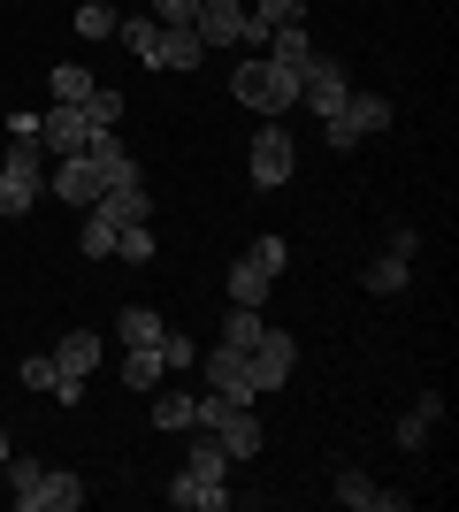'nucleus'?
Wrapping results in <instances>:
<instances>
[{"label":"nucleus","instance_id":"obj_17","mask_svg":"<svg viewBox=\"0 0 459 512\" xmlns=\"http://www.w3.org/2000/svg\"><path fill=\"white\" fill-rule=\"evenodd\" d=\"M199 31L192 23H161V46H153V69H199Z\"/></svg>","mask_w":459,"mask_h":512},{"label":"nucleus","instance_id":"obj_20","mask_svg":"<svg viewBox=\"0 0 459 512\" xmlns=\"http://www.w3.org/2000/svg\"><path fill=\"white\" fill-rule=\"evenodd\" d=\"M261 54L306 77V62H314V46H306V23H291V31H268V46H261Z\"/></svg>","mask_w":459,"mask_h":512},{"label":"nucleus","instance_id":"obj_8","mask_svg":"<svg viewBox=\"0 0 459 512\" xmlns=\"http://www.w3.org/2000/svg\"><path fill=\"white\" fill-rule=\"evenodd\" d=\"M46 192L69 199V207H100L108 176H100V161H92V153H69V161H54V184H46Z\"/></svg>","mask_w":459,"mask_h":512},{"label":"nucleus","instance_id":"obj_38","mask_svg":"<svg viewBox=\"0 0 459 512\" xmlns=\"http://www.w3.org/2000/svg\"><path fill=\"white\" fill-rule=\"evenodd\" d=\"M8 467H16V497H23V490H31V482H39V474H46L39 459H16V451H8Z\"/></svg>","mask_w":459,"mask_h":512},{"label":"nucleus","instance_id":"obj_2","mask_svg":"<svg viewBox=\"0 0 459 512\" xmlns=\"http://www.w3.org/2000/svg\"><path fill=\"white\" fill-rule=\"evenodd\" d=\"M230 92H238L253 115H291L299 107V69H284V62H238V77H230Z\"/></svg>","mask_w":459,"mask_h":512},{"label":"nucleus","instance_id":"obj_13","mask_svg":"<svg viewBox=\"0 0 459 512\" xmlns=\"http://www.w3.org/2000/svg\"><path fill=\"white\" fill-rule=\"evenodd\" d=\"M100 214H108L115 230H123V222H153V192L138 184V176H123V184H108V192H100Z\"/></svg>","mask_w":459,"mask_h":512},{"label":"nucleus","instance_id":"obj_36","mask_svg":"<svg viewBox=\"0 0 459 512\" xmlns=\"http://www.w3.org/2000/svg\"><path fill=\"white\" fill-rule=\"evenodd\" d=\"M161 367H199V344L169 329V337H161Z\"/></svg>","mask_w":459,"mask_h":512},{"label":"nucleus","instance_id":"obj_29","mask_svg":"<svg viewBox=\"0 0 459 512\" xmlns=\"http://www.w3.org/2000/svg\"><path fill=\"white\" fill-rule=\"evenodd\" d=\"M115 253H123V260H138V268H146V260L161 253V245H153V222H123V230H115Z\"/></svg>","mask_w":459,"mask_h":512},{"label":"nucleus","instance_id":"obj_3","mask_svg":"<svg viewBox=\"0 0 459 512\" xmlns=\"http://www.w3.org/2000/svg\"><path fill=\"white\" fill-rule=\"evenodd\" d=\"M383 123H391V100H383V92H345V107L322 123V138H329V153H352L368 130H383Z\"/></svg>","mask_w":459,"mask_h":512},{"label":"nucleus","instance_id":"obj_35","mask_svg":"<svg viewBox=\"0 0 459 512\" xmlns=\"http://www.w3.org/2000/svg\"><path fill=\"white\" fill-rule=\"evenodd\" d=\"M16 375H23V390H54V375H62V367H54V352H39V360H23Z\"/></svg>","mask_w":459,"mask_h":512},{"label":"nucleus","instance_id":"obj_25","mask_svg":"<svg viewBox=\"0 0 459 512\" xmlns=\"http://www.w3.org/2000/svg\"><path fill=\"white\" fill-rule=\"evenodd\" d=\"M238 467V459H230V451H222V436H207V428H199V444H192V474H207V482H222V474Z\"/></svg>","mask_w":459,"mask_h":512},{"label":"nucleus","instance_id":"obj_28","mask_svg":"<svg viewBox=\"0 0 459 512\" xmlns=\"http://www.w3.org/2000/svg\"><path fill=\"white\" fill-rule=\"evenodd\" d=\"M261 299H268V276L253 260H238V268H230V306H261Z\"/></svg>","mask_w":459,"mask_h":512},{"label":"nucleus","instance_id":"obj_16","mask_svg":"<svg viewBox=\"0 0 459 512\" xmlns=\"http://www.w3.org/2000/svg\"><path fill=\"white\" fill-rule=\"evenodd\" d=\"M207 436H222L230 459H261V421H253V406H230V413H222V428H207Z\"/></svg>","mask_w":459,"mask_h":512},{"label":"nucleus","instance_id":"obj_18","mask_svg":"<svg viewBox=\"0 0 459 512\" xmlns=\"http://www.w3.org/2000/svg\"><path fill=\"white\" fill-rule=\"evenodd\" d=\"M437 421H444V390H421V398H414V413L398 421V444H406V451H421Z\"/></svg>","mask_w":459,"mask_h":512},{"label":"nucleus","instance_id":"obj_31","mask_svg":"<svg viewBox=\"0 0 459 512\" xmlns=\"http://www.w3.org/2000/svg\"><path fill=\"white\" fill-rule=\"evenodd\" d=\"M85 115H92V130H115V123H123V92L92 85V92H85Z\"/></svg>","mask_w":459,"mask_h":512},{"label":"nucleus","instance_id":"obj_10","mask_svg":"<svg viewBox=\"0 0 459 512\" xmlns=\"http://www.w3.org/2000/svg\"><path fill=\"white\" fill-rule=\"evenodd\" d=\"M192 31H199V46H238L245 39V0H199Z\"/></svg>","mask_w":459,"mask_h":512},{"label":"nucleus","instance_id":"obj_4","mask_svg":"<svg viewBox=\"0 0 459 512\" xmlns=\"http://www.w3.org/2000/svg\"><path fill=\"white\" fill-rule=\"evenodd\" d=\"M39 146H46V161H69V153H85L92 146V115H85V100H54L39 115Z\"/></svg>","mask_w":459,"mask_h":512},{"label":"nucleus","instance_id":"obj_1","mask_svg":"<svg viewBox=\"0 0 459 512\" xmlns=\"http://www.w3.org/2000/svg\"><path fill=\"white\" fill-rule=\"evenodd\" d=\"M46 146L39 138H8V161H0V214L8 222H23V214L39 207V192H46Z\"/></svg>","mask_w":459,"mask_h":512},{"label":"nucleus","instance_id":"obj_24","mask_svg":"<svg viewBox=\"0 0 459 512\" xmlns=\"http://www.w3.org/2000/svg\"><path fill=\"white\" fill-rule=\"evenodd\" d=\"M115 39H123V46L138 54V62L153 69V46H161V23H153V16H123V23H115Z\"/></svg>","mask_w":459,"mask_h":512},{"label":"nucleus","instance_id":"obj_5","mask_svg":"<svg viewBox=\"0 0 459 512\" xmlns=\"http://www.w3.org/2000/svg\"><path fill=\"white\" fill-rule=\"evenodd\" d=\"M199 375H207V390H215V398H238V406H253V398H261V383H253V360H245L238 344H215V352L199 360Z\"/></svg>","mask_w":459,"mask_h":512},{"label":"nucleus","instance_id":"obj_11","mask_svg":"<svg viewBox=\"0 0 459 512\" xmlns=\"http://www.w3.org/2000/svg\"><path fill=\"white\" fill-rule=\"evenodd\" d=\"M77 505H85V482H77V474H39V482L16 497V512H77Z\"/></svg>","mask_w":459,"mask_h":512},{"label":"nucleus","instance_id":"obj_34","mask_svg":"<svg viewBox=\"0 0 459 512\" xmlns=\"http://www.w3.org/2000/svg\"><path fill=\"white\" fill-rule=\"evenodd\" d=\"M85 92H92V69L85 62H62V69H54V100H85Z\"/></svg>","mask_w":459,"mask_h":512},{"label":"nucleus","instance_id":"obj_9","mask_svg":"<svg viewBox=\"0 0 459 512\" xmlns=\"http://www.w3.org/2000/svg\"><path fill=\"white\" fill-rule=\"evenodd\" d=\"M345 62H329V54H314V62H306V77H299V100L306 107H314V115H322V123H329V115H337V107H345Z\"/></svg>","mask_w":459,"mask_h":512},{"label":"nucleus","instance_id":"obj_19","mask_svg":"<svg viewBox=\"0 0 459 512\" xmlns=\"http://www.w3.org/2000/svg\"><path fill=\"white\" fill-rule=\"evenodd\" d=\"M54 367H62V375H92V367H100V337H92V329H69V337L54 344Z\"/></svg>","mask_w":459,"mask_h":512},{"label":"nucleus","instance_id":"obj_22","mask_svg":"<svg viewBox=\"0 0 459 512\" xmlns=\"http://www.w3.org/2000/svg\"><path fill=\"white\" fill-rule=\"evenodd\" d=\"M161 375H169V367H161V344H131L123 383H131V390H161Z\"/></svg>","mask_w":459,"mask_h":512},{"label":"nucleus","instance_id":"obj_39","mask_svg":"<svg viewBox=\"0 0 459 512\" xmlns=\"http://www.w3.org/2000/svg\"><path fill=\"white\" fill-rule=\"evenodd\" d=\"M8 451H16V444H8V436H0V467H8Z\"/></svg>","mask_w":459,"mask_h":512},{"label":"nucleus","instance_id":"obj_7","mask_svg":"<svg viewBox=\"0 0 459 512\" xmlns=\"http://www.w3.org/2000/svg\"><path fill=\"white\" fill-rule=\"evenodd\" d=\"M245 360H253V383H261V390H284L291 367H299V344H291V329H261Z\"/></svg>","mask_w":459,"mask_h":512},{"label":"nucleus","instance_id":"obj_6","mask_svg":"<svg viewBox=\"0 0 459 512\" xmlns=\"http://www.w3.org/2000/svg\"><path fill=\"white\" fill-rule=\"evenodd\" d=\"M291 161H299V153H291V130L276 123V115H268V123H261V138H253V184H261V192L291 184Z\"/></svg>","mask_w":459,"mask_h":512},{"label":"nucleus","instance_id":"obj_37","mask_svg":"<svg viewBox=\"0 0 459 512\" xmlns=\"http://www.w3.org/2000/svg\"><path fill=\"white\" fill-rule=\"evenodd\" d=\"M199 0H153V23H192Z\"/></svg>","mask_w":459,"mask_h":512},{"label":"nucleus","instance_id":"obj_23","mask_svg":"<svg viewBox=\"0 0 459 512\" xmlns=\"http://www.w3.org/2000/svg\"><path fill=\"white\" fill-rule=\"evenodd\" d=\"M406 276H414V260H398V253L368 260V291H375V299H398V291H406Z\"/></svg>","mask_w":459,"mask_h":512},{"label":"nucleus","instance_id":"obj_32","mask_svg":"<svg viewBox=\"0 0 459 512\" xmlns=\"http://www.w3.org/2000/svg\"><path fill=\"white\" fill-rule=\"evenodd\" d=\"M85 253H92V260H108V253H115V222H108L100 207H85Z\"/></svg>","mask_w":459,"mask_h":512},{"label":"nucleus","instance_id":"obj_14","mask_svg":"<svg viewBox=\"0 0 459 512\" xmlns=\"http://www.w3.org/2000/svg\"><path fill=\"white\" fill-rule=\"evenodd\" d=\"M306 23V0H261V8H245V46H268V31H291Z\"/></svg>","mask_w":459,"mask_h":512},{"label":"nucleus","instance_id":"obj_21","mask_svg":"<svg viewBox=\"0 0 459 512\" xmlns=\"http://www.w3.org/2000/svg\"><path fill=\"white\" fill-rule=\"evenodd\" d=\"M115 329H123V344H161V337H169V321L153 314V306H123Z\"/></svg>","mask_w":459,"mask_h":512},{"label":"nucleus","instance_id":"obj_30","mask_svg":"<svg viewBox=\"0 0 459 512\" xmlns=\"http://www.w3.org/2000/svg\"><path fill=\"white\" fill-rule=\"evenodd\" d=\"M115 23L123 16H115L108 0H77V31H85V39H115Z\"/></svg>","mask_w":459,"mask_h":512},{"label":"nucleus","instance_id":"obj_27","mask_svg":"<svg viewBox=\"0 0 459 512\" xmlns=\"http://www.w3.org/2000/svg\"><path fill=\"white\" fill-rule=\"evenodd\" d=\"M153 428H176V436H184V428H192V398H184V390H153Z\"/></svg>","mask_w":459,"mask_h":512},{"label":"nucleus","instance_id":"obj_12","mask_svg":"<svg viewBox=\"0 0 459 512\" xmlns=\"http://www.w3.org/2000/svg\"><path fill=\"white\" fill-rule=\"evenodd\" d=\"M337 497H345L352 512H398V505H406V490H383V482H375V474H360V467L337 474Z\"/></svg>","mask_w":459,"mask_h":512},{"label":"nucleus","instance_id":"obj_33","mask_svg":"<svg viewBox=\"0 0 459 512\" xmlns=\"http://www.w3.org/2000/svg\"><path fill=\"white\" fill-rule=\"evenodd\" d=\"M245 260H253V268H261V276L276 283V276H284V260H291V245H284V237H261V245H253Z\"/></svg>","mask_w":459,"mask_h":512},{"label":"nucleus","instance_id":"obj_26","mask_svg":"<svg viewBox=\"0 0 459 512\" xmlns=\"http://www.w3.org/2000/svg\"><path fill=\"white\" fill-rule=\"evenodd\" d=\"M253 337H261V306H230V314H222V344L253 352Z\"/></svg>","mask_w":459,"mask_h":512},{"label":"nucleus","instance_id":"obj_15","mask_svg":"<svg viewBox=\"0 0 459 512\" xmlns=\"http://www.w3.org/2000/svg\"><path fill=\"white\" fill-rule=\"evenodd\" d=\"M169 505H176V512H222V505H230V490H222V482H207V474H192V467H184V474L169 482Z\"/></svg>","mask_w":459,"mask_h":512}]
</instances>
